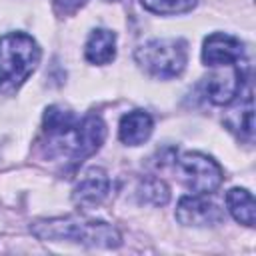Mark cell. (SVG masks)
Returning a JSON list of instances; mask_svg holds the SVG:
<instances>
[{
    "instance_id": "1",
    "label": "cell",
    "mask_w": 256,
    "mask_h": 256,
    "mask_svg": "<svg viewBox=\"0 0 256 256\" xmlns=\"http://www.w3.org/2000/svg\"><path fill=\"white\" fill-rule=\"evenodd\" d=\"M42 132L48 158L80 164L102 146L106 124L94 114L78 118L64 106H50L44 112Z\"/></svg>"
},
{
    "instance_id": "2",
    "label": "cell",
    "mask_w": 256,
    "mask_h": 256,
    "mask_svg": "<svg viewBox=\"0 0 256 256\" xmlns=\"http://www.w3.org/2000/svg\"><path fill=\"white\" fill-rule=\"evenodd\" d=\"M30 230L40 240H66L94 248H116L122 242L118 230L112 224L86 216H60L36 220L32 222Z\"/></svg>"
},
{
    "instance_id": "3",
    "label": "cell",
    "mask_w": 256,
    "mask_h": 256,
    "mask_svg": "<svg viewBox=\"0 0 256 256\" xmlns=\"http://www.w3.org/2000/svg\"><path fill=\"white\" fill-rule=\"evenodd\" d=\"M40 46L26 32H8L0 38V92H16L40 64Z\"/></svg>"
},
{
    "instance_id": "4",
    "label": "cell",
    "mask_w": 256,
    "mask_h": 256,
    "mask_svg": "<svg viewBox=\"0 0 256 256\" xmlns=\"http://www.w3.org/2000/svg\"><path fill=\"white\" fill-rule=\"evenodd\" d=\"M134 60L148 76L170 80L184 72L188 44L182 38H154L136 48Z\"/></svg>"
},
{
    "instance_id": "5",
    "label": "cell",
    "mask_w": 256,
    "mask_h": 256,
    "mask_svg": "<svg viewBox=\"0 0 256 256\" xmlns=\"http://www.w3.org/2000/svg\"><path fill=\"white\" fill-rule=\"evenodd\" d=\"M174 164L180 182L188 190H192V194L208 196L216 192L224 180L220 164L202 152H186L178 160H174Z\"/></svg>"
},
{
    "instance_id": "6",
    "label": "cell",
    "mask_w": 256,
    "mask_h": 256,
    "mask_svg": "<svg viewBox=\"0 0 256 256\" xmlns=\"http://www.w3.org/2000/svg\"><path fill=\"white\" fill-rule=\"evenodd\" d=\"M202 62L210 68L216 66H244L246 50L244 44L224 32L210 34L202 44Z\"/></svg>"
},
{
    "instance_id": "7",
    "label": "cell",
    "mask_w": 256,
    "mask_h": 256,
    "mask_svg": "<svg viewBox=\"0 0 256 256\" xmlns=\"http://www.w3.org/2000/svg\"><path fill=\"white\" fill-rule=\"evenodd\" d=\"M244 66H216V70L206 78L204 92L212 104L228 106L242 94Z\"/></svg>"
},
{
    "instance_id": "8",
    "label": "cell",
    "mask_w": 256,
    "mask_h": 256,
    "mask_svg": "<svg viewBox=\"0 0 256 256\" xmlns=\"http://www.w3.org/2000/svg\"><path fill=\"white\" fill-rule=\"evenodd\" d=\"M176 220L182 226L212 228L224 220V212L218 208V204L208 200L204 194H192V196H182L178 200Z\"/></svg>"
},
{
    "instance_id": "9",
    "label": "cell",
    "mask_w": 256,
    "mask_h": 256,
    "mask_svg": "<svg viewBox=\"0 0 256 256\" xmlns=\"http://www.w3.org/2000/svg\"><path fill=\"white\" fill-rule=\"evenodd\" d=\"M110 192V178L102 168H90L82 174L78 184L74 186L72 200L80 208H96L100 206Z\"/></svg>"
},
{
    "instance_id": "10",
    "label": "cell",
    "mask_w": 256,
    "mask_h": 256,
    "mask_svg": "<svg viewBox=\"0 0 256 256\" xmlns=\"http://www.w3.org/2000/svg\"><path fill=\"white\" fill-rule=\"evenodd\" d=\"M154 130V120L146 110H132L120 118L118 124V138L126 146H140L144 144Z\"/></svg>"
},
{
    "instance_id": "11",
    "label": "cell",
    "mask_w": 256,
    "mask_h": 256,
    "mask_svg": "<svg viewBox=\"0 0 256 256\" xmlns=\"http://www.w3.org/2000/svg\"><path fill=\"white\" fill-rule=\"evenodd\" d=\"M84 56L90 64L96 66L110 64L116 58V34L106 28L92 30L84 46Z\"/></svg>"
},
{
    "instance_id": "12",
    "label": "cell",
    "mask_w": 256,
    "mask_h": 256,
    "mask_svg": "<svg viewBox=\"0 0 256 256\" xmlns=\"http://www.w3.org/2000/svg\"><path fill=\"white\" fill-rule=\"evenodd\" d=\"M224 124L240 140H246V142L252 140V134H254V108H252V94H250V90L244 94V98H240V102L232 110L226 112Z\"/></svg>"
},
{
    "instance_id": "13",
    "label": "cell",
    "mask_w": 256,
    "mask_h": 256,
    "mask_svg": "<svg viewBox=\"0 0 256 256\" xmlns=\"http://www.w3.org/2000/svg\"><path fill=\"white\" fill-rule=\"evenodd\" d=\"M226 208L232 214V218L248 228L256 222V202L254 196L246 188H230L226 192Z\"/></svg>"
},
{
    "instance_id": "14",
    "label": "cell",
    "mask_w": 256,
    "mask_h": 256,
    "mask_svg": "<svg viewBox=\"0 0 256 256\" xmlns=\"http://www.w3.org/2000/svg\"><path fill=\"white\" fill-rule=\"evenodd\" d=\"M136 192H138L140 202H146V204H152V206H164L170 198L168 186L160 178H154V176L140 180Z\"/></svg>"
},
{
    "instance_id": "15",
    "label": "cell",
    "mask_w": 256,
    "mask_h": 256,
    "mask_svg": "<svg viewBox=\"0 0 256 256\" xmlns=\"http://www.w3.org/2000/svg\"><path fill=\"white\" fill-rule=\"evenodd\" d=\"M140 4L152 14L172 16V14L190 12L198 4V0H140Z\"/></svg>"
},
{
    "instance_id": "16",
    "label": "cell",
    "mask_w": 256,
    "mask_h": 256,
    "mask_svg": "<svg viewBox=\"0 0 256 256\" xmlns=\"http://www.w3.org/2000/svg\"><path fill=\"white\" fill-rule=\"evenodd\" d=\"M88 0H52V10L56 12V16L66 18V16H74Z\"/></svg>"
},
{
    "instance_id": "17",
    "label": "cell",
    "mask_w": 256,
    "mask_h": 256,
    "mask_svg": "<svg viewBox=\"0 0 256 256\" xmlns=\"http://www.w3.org/2000/svg\"><path fill=\"white\" fill-rule=\"evenodd\" d=\"M106 2H116V0H106Z\"/></svg>"
}]
</instances>
